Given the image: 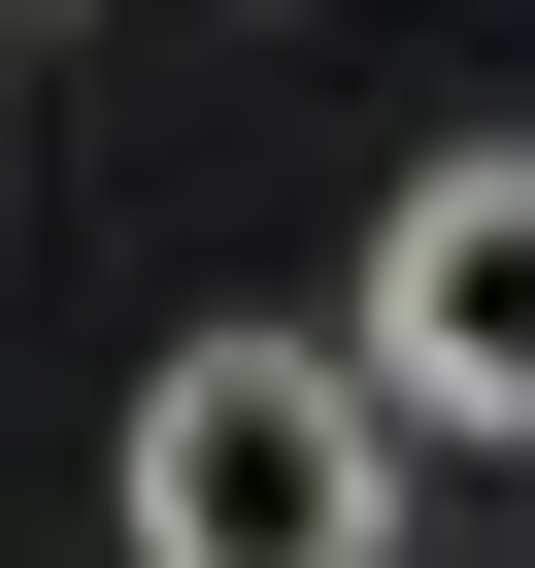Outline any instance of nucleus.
Instances as JSON below:
<instances>
[{
  "mask_svg": "<svg viewBox=\"0 0 535 568\" xmlns=\"http://www.w3.org/2000/svg\"><path fill=\"white\" fill-rule=\"evenodd\" d=\"M134 568H402V402L302 335H168L134 368Z\"/></svg>",
  "mask_w": 535,
  "mask_h": 568,
  "instance_id": "f257e3e1",
  "label": "nucleus"
},
{
  "mask_svg": "<svg viewBox=\"0 0 535 568\" xmlns=\"http://www.w3.org/2000/svg\"><path fill=\"white\" fill-rule=\"evenodd\" d=\"M402 435H535V134H468V168H402L369 201V335H335Z\"/></svg>",
  "mask_w": 535,
  "mask_h": 568,
  "instance_id": "f03ea898",
  "label": "nucleus"
}]
</instances>
